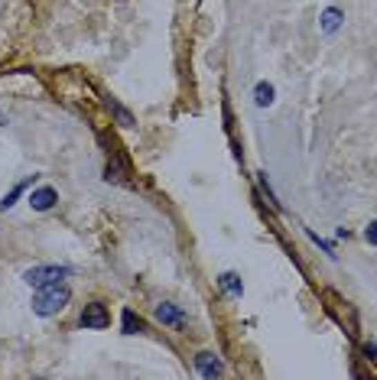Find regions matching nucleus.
Returning <instances> with one entry per match:
<instances>
[{
  "mask_svg": "<svg viewBox=\"0 0 377 380\" xmlns=\"http://www.w3.org/2000/svg\"><path fill=\"white\" fill-rule=\"evenodd\" d=\"M68 299H72V289L59 280V283H49V286H39L36 289V296H33V312L36 316H59L65 306H68Z\"/></svg>",
  "mask_w": 377,
  "mask_h": 380,
  "instance_id": "f257e3e1",
  "label": "nucleus"
},
{
  "mask_svg": "<svg viewBox=\"0 0 377 380\" xmlns=\"http://www.w3.org/2000/svg\"><path fill=\"white\" fill-rule=\"evenodd\" d=\"M68 273H72L68 266H55V264H49V266H33V270H26V273H23V283H30L33 289H39V286L59 283V280H65Z\"/></svg>",
  "mask_w": 377,
  "mask_h": 380,
  "instance_id": "f03ea898",
  "label": "nucleus"
},
{
  "mask_svg": "<svg viewBox=\"0 0 377 380\" xmlns=\"http://www.w3.org/2000/svg\"><path fill=\"white\" fill-rule=\"evenodd\" d=\"M111 325V312L101 302H88L82 309V328H108Z\"/></svg>",
  "mask_w": 377,
  "mask_h": 380,
  "instance_id": "7ed1b4c3",
  "label": "nucleus"
},
{
  "mask_svg": "<svg viewBox=\"0 0 377 380\" xmlns=\"http://www.w3.org/2000/svg\"><path fill=\"white\" fill-rule=\"evenodd\" d=\"M30 208L33 211H49L55 205V201H59V192L53 189V186H39V189H33L30 192Z\"/></svg>",
  "mask_w": 377,
  "mask_h": 380,
  "instance_id": "20e7f679",
  "label": "nucleus"
},
{
  "mask_svg": "<svg viewBox=\"0 0 377 380\" xmlns=\"http://www.w3.org/2000/svg\"><path fill=\"white\" fill-rule=\"evenodd\" d=\"M195 370H199L202 377H221V374H225V364L218 361V354L202 351V354H195Z\"/></svg>",
  "mask_w": 377,
  "mask_h": 380,
  "instance_id": "39448f33",
  "label": "nucleus"
},
{
  "mask_svg": "<svg viewBox=\"0 0 377 380\" xmlns=\"http://www.w3.org/2000/svg\"><path fill=\"white\" fill-rule=\"evenodd\" d=\"M156 318H160L163 325H173V328H183L185 322H189L183 309L173 306V302H160V306H156Z\"/></svg>",
  "mask_w": 377,
  "mask_h": 380,
  "instance_id": "423d86ee",
  "label": "nucleus"
},
{
  "mask_svg": "<svg viewBox=\"0 0 377 380\" xmlns=\"http://www.w3.org/2000/svg\"><path fill=\"white\" fill-rule=\"evenodd\" d=\"M273 84L270 82H257V88H254V101H257V107H270L273 105Z\"/></svg>",
  "mask_w": 377,
  "mask_h": 380,
  "instance_id": "0eeeda50",
  "label": "nucleus"
},
{
  "mask_svg": "<svg viewBox=\"0 0 377 380\" xmlns=\"http://www.w3.org/2000/svg\"><path fill=\"white\" fill-rule=\"evenodd\" d=\"M342 20H345V17H342V10H338V7H329V10L322 13V30L325 33H335L338 26H342Z\"/></svg>",
  "mask_w": 377,
  "mask_h": 380,
  "instance_id": "6e6552de",
  "label": "nucleus"
},
{
  "mask_svg": "<svg viewBox=\"0 0 377 380\" xmlns=\"http://www.w3.org/2000/svg\"><path fill=\"white\" fill-rule=\"evenodd\" d=\"M137 332H143V318L134 309H124V335H137Z\"/></svg>",
  "mask_w": 377,
  "mask_h": 380,
  "instance_id": "1a4fd4ad",
  "label": "nucleus"
},
{
  "mask_svg": "<svg viewBox=\"0 0 377 380\" xmlns=\"http://www.w3.org/2000/svg\"><path fill=\"white\" fill-rule=\"evenodd\" d=\"M108 107H111V111H114V117H118V120H120V127H130V124H134V117H130V111H127V107H120L118 101H114V98H108Z\"/></svg>",
  "mask_w": 377,
  "mask_h": 380,
  "instance_id": "9d476101",
  "label": "nucleus"
},
{
  "mask_svg": "<svg viewBox=\"0 0 377 380\" xmlns=\"http://www.w3.org/2000/svg\"><path fill=\"white\" fill-rule=\"evenodd\" d=\"M221 286H225L231 296H241V293H244V286H241L237 273H221Z\"/></svg>",
  "mask_w": 377,
  "mask_h": 380,
  "instance_id": "9b49d317",
  "label": "nucleus"
},
{
  "mask_svg": "<svg viewBox=\"0 0 377 380\" xmlns=\"http://www.w3.org/2000/svg\"><path fill=\"white\" fill-rule=\"evenodd\" d=\"M26 186H30V182H20V186H17V189H13V192H10V195H7V199L0 201V208H13V201L20 199V192H23V189H26Z\"/></svg>",
  "mask_w": 377,
  "mask_h": 380,
  "instance_id": "f8f14e48",
  "label": "nucleus"
},
{
  "mask_svg": "<svg viewBox=\"0 0 377 380\" xmlns=\"http://www.w3.org/2000/svg\"><path fill=\"white\" fill-rule=\"evenodd\" d=\"M365 241L371 244V247H377V221H371V224L365 228Z\"/></svg>",
  "mask_w": 377,
  "mask_h": 380,
  "instance_id": "ddd939ff",
  "label": "nucleus"
},
{
  "mask_svg": "<svg viewBox=\"0 0 377 380\" xmlns=\"http://www.w3.org/2000/svg\"><path fill=\"white\" fill-rule=\"evenodd\" d=\"M365 354L374 361V358H377V345H365Z\"/></svg>",
  "mask_w": 377,
  "mask_h": 380,
  "instance_id": "4468645a",
  "label": "nucleus"
}]
</instances>
